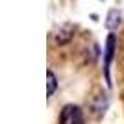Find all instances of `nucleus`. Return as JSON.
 I'll return each mask as SVG.
<instances>
[{
    "mask_svg": "<svg viewBox=\"0 0 124 124\" xmlns=\"http://www.w3.org/2000/svg\"><path fill=\"white\" fill-rule=\"evenodd\" d=\"M59 122L61 124H85V117H83L82 108L74 106V104L65 106L61 111V117H59Z\"/></svg>",
    "mask_w": 124,
    "mask_h": 124,
    "instance_id": "nucleus-1",
    "label": "nucleus"
},
{
    "mask_svg": "<svg viewBox=\"0 0 124 124\" xmlns=\"http://www.w3.org/2000/svg\"><path fill=\"white\" fill-rule=\"evenodd\" d=\"M56 76H54V72L52 70H48V96H52L54 94V91H56Z\"/></svg>",
    "mask_w": 124,
    "mask_h": 124,
    "instance_id": "nucleus-3",
    "label": "nucleus"
},
{
    "mask_svg": "<svg viewBox=\"0 0 124 124\" xmlns=\"http://www.w3.org/2000/svg\"><path fill=\"white\" fill-rule=\"evenodd\" d=\"M113 52H115V37L109 35L108 37V43H106V61H104V69H106V78L109 80V65H111V57H113Z\"/></svg>",
    "mask_w": 124,
    "mask_h": 124,
    "instance_id": "nucleus-2",
    "label": "nucleus"
}]
</instances>
